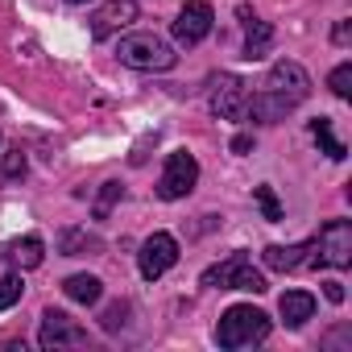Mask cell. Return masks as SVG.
Masks as SVG:
<instances>
[{"label":"cell","mask_w":352,"mask_h":352,"mask_svg":"<svg viewBox=\"0 0 352 352\" xmlns=\"http://www.w3.org/2000/svg\"><path fill=\"white\" fill-rule=\"evenodd\" d=\"M265 340H270V315L249 307V302L228 307L220 327H216V344L220 348H253V344H265Z\"/></svg>","instance_id":"1"},{"label":"cell","mask_w":352,"mask_h":352,"mask_svg":"<svg viewBox=\"0 0 352 352\" xmlns=\"http://www.w3.org/2000/svg\"><path fill=\"white\" fill-rule=\"evenodd\" d=\"M116 58L133 71H145V75H157V71H170L174 63H179V54H174V46L157 34H124L116 42Z\"/></svg>","instance_id":"2"},{"label":"cell","mask_w":352,"mask_h":352,"mask_svg":"<svg viewBox=\"0 0 352 352\" xmlns=\"http://www.w3.org/2000/svg\"><path fill=\"white\" fill-rule=\"evenodd\" d=\"M204 286H216V290H249V294H265V290H270L265 278L253 270L249 253H232L228 261L212 265V270L204 274Z\"/></svg>","instance_id":"3"},{"label":"cell","mask_w":352,"mask_h":352,"mask_svg":"<svg viewBox=\"0 0 352 352\" xmlns=\"http://www.w3.org/2000/svg\"><path fill=\"white\" fill-rule=\"evenodd\" d=\"M311 265H327V270L352 265V224L348 220H327L319 228V241L311 249Z\"/></svg>","instance_id":"4"},{"label":"cell","mask_w":352,"mask_h":352,"mask_svg":"<svg viewBox=\"0 0 352 352\" xmlns=\"http://www.w3.org/2000/svg\"><path fill=\"white\" fill-rule=\"evenodd\" d=\"M199 183V162L187 149H174L162 166V179H157V199L174 204V199H187Z\"/></svg>","instance_id":"5"},{"label":"cell","mask_w":352,"mask_h":352,"mask_svg":"<svg viewBox=\"0 0 352 352\" xmlns=\"http://www.w3.org/2000/svg\"><path fill=\"white\" fill-rule=\"evenodd\" d=\"M38 344L46 352H63V348H87V327L75 323L67 311H42V327H38Z\"/></svg>","instance_id":"6"},{"label":"cell","mask_w":352,"mask_h":352,"mask_svg":"<svg viewBox=\"0 0 352 352\" xmlns=\"http://www.w3.org/2000/svg\"><path fill=\"white\" fill-rule=\"evenodd\" d=\"M261 87L274 91V96H282V100H290V104L298 108V104L311 96V75H307L302 63H294V58H278V63L270 67V75H265Z\"/></svg>","instance_id":"7"},{"label":"cell","mask_w":352,"mask_h":352,"mask_svg":"<svg viewBox=\"0 0 352 352\" xmlns=\"http://www.w3.org/2000/svg\"><path fill=\"white\" fill-rule=\"evenodd\" d=\"M174 261H179V241H174L170 232H153L141 241V253H137V270L145 282H157Z\"/></svg>","instance_id":"8"},{"label":"cell","mask_w":352,"mask_h":352,"mask_svg":"<svg viewBox=\"0 0 352 352\" xmlns=\"http://www.w3.org/2000/svg\"><path fill=\"white\" fill-rule=\"evenodd\" d=\"M212 21H216V13H212L208 0H187L183 13L174 17V42L179 46H199L212 34Z\"/></svg>","instance_id":"9"},{"label":"cell","mask_w":352,"mask_h":352,"mask_svg":"<svg viewBox=\"0 0 352 352\" xmlns=\"http://www.w3.org/2000/svg\"><path fill=\"white\" fill-rule=\"evenodd\" d=\"M87 21H91V38L108 42V38H116L120 30H129L137 21V0H108V5H100Z\"/></svg>","instance_id":"10"},{"label":"cell","mask_w":352,"mask_h":352,"mask_svg":"<svg viewBox=\"0 0 352 352\" xmlns=\"http://www.w3.org/2000/svg\"><path fill=\"white\" fill-rule=\"evenodd\" d=\"M245 104H249V87L236 75H220L212 87V112L220 120H245Z\"/></svg>","instance_id":"11"},{"label":"cell","mask_w":352,"mask_h":352,"mask_svg":"<svg viewBox=\"0 0 352 352\" xmlns=\"http://www.w3.org/2000/svg\"><path fill=\"white\" fill-rule=\"evenodd\" d=\"M236 17H241V25H245V54H241V58L261 63V58L270 54V46H274V25H270V21H257L249 5H241Z\"/></svg>","instance_id":"12"},{"label":"cell","mask_w":352,"mask_h":352,"mask_svg":"<svg viewBox=\"0 0 352 352\" xmlns=\"http://www.w3.org/2000/svg\"><path fill=\"white\" fill-rule=\"evenodd\" d=\"M294 112V104L290 100H282V96H274V91H257V96H249V104H245V116L253 120V124H278V120H286Z\"/></svg>","instance_id":"13"},{"label":"cell","mask_w":352,"mask_h":352,"mask_svg":"<svg viewBox=\"0 0 352 352\" xmlns=\"http://www.w3.org/2000/svg\"><path fill=\"white\" fill-rule=\"evenodd\" d=\"M311 249H315V241H302V245H270V249L261 253V261H265L270 270H278V274H294L298 265L311 261Z\"/></svg>","instance_id":"14"},{"label":"cell","mask_w":352,"mask_h":352,"mask_svg":"<svg viewBox=\"0 0 352 352\" xmlns=\"http://www.w3.org/2000/svg\"><path fill=\"white\" fill-rule=\"evenodd\" d=\"M100 249H104V241L96 232H87V228H63L58 232V253L63 257H91Z\"/></svg>","instance_id":"15"},{"label":"cell","mask_w":352,"mask_h":352,"mask_svg":"<svg viewBox=\"0 0 352 352\" xmlns=\"http://www.w3.org/2000/svg\"><path fill=\"white\" fill-rule=\"evenodd\" d=\"M278 311H282V323H286V327H302V323L315 315V298H311L307 290H286V294L278 298Z\"/></svg>","instance_id":"16"},{"label":"cell","mask_w":352,"mask_h":352,"mask_svg":"<svg viewBox=\"0 0 352 352\" xmlns=\"http://www.w3.org/2000/svg\"><path fill=\"white\" fill-rule=\"evenodd\" d=\"M63 294H67L71 302H83V307H96V302L104 298V282H100L96 274H71V278L63 282Z\"/></svg>","instance_id":"17"},{"label":"cell","mask_w":352,"mask_h":352,"mask_svg":"<svg viewBox=\"0 0 352 352\" xmlns=\"http://www.w3.org/2000/svg\"><path fill=\"white\" fill-rule=\"evenodd\" d=\"M9 261H13L17 270H38V265L46 261V245H42L38 236H21V241L9 245Z\"/></svg>","instance_id":"18"},{"label":"cell","mask_w":352,"mask_h":352,"mask_svg":"<svg viewBox=\"0 0 352 352\" xmlns=\"http://www.w3.org/2000/svg\"><path fill=\"white\" fill-rule=\"evenodd\" d=\"M311 133H315V141L323 145V153H327L331 162H344V153H348V149L336 141V133H331V120H327V116H315V120H311Z\"/></svg>","instance_id":"19"},{"label":"cell","mask_w":352,"mask_h":352,"mask_svg":"<svg viewBox=\"0 0 352 352\" xmlns=\"http://www.w3.org/2000/svg\"><path fill=\"white\" fill-rule=\"evenodd\" d=\"M120 199H124V187H120L116 179H112V183H104V187H100V199H96V208H91V212H96V220H108V216H112V208H116Z\"/></svg>","instance_id":"20"},{"label":"cell","mask_w":352,"mask_h":352,"mask_svg":"<svg viewBox=\"0 0 352 352\" xmlns=\"http://www.w3.org/2000/svg\"><path fill=\"white\" fill-rule=\"evenodd\" d=\"M21 294H25V282H21V274H17V270L0 278V311L17 307V302H21Z\"/></svg>","instance_id":"21"},{"label":"cell","mask_w":352,"mask_h":352,"mask_svg":"<svg viewBox=\"0 0 352 352\" xmlns=\"http://www.w3.org/2000/svg\"><path fill=\"white\" fill-rule=\"evenodd\" d=\"M25 170H30V162H25V149L21 145H13V149H5V162H0V174L13 183V179H25Z\"/></svg>","instance_id":"22"},{"label":"cell","mask_w":352,"mask_h":352,"mask_svg":"<svg viewBox=\"0 0 352 352\" xmlns=\"http://www.w3.org/2000/svg\"><path fill=\"white\" fill-rule=\"evenodd\" d=\"M253 199H257V208H261V216L270 220V224H278L282 220V204H278V195H274V187H253Z\"/></svg>","instance_id":"23"},{"label":"cell","mask_w":352,"mask_h":352,"mask_svg":"<svg viewBox=\"0 0 352 352\" xmlns=\"http://www.w3.org/2000/svg\"><path fill=\"white\" fill-rule=\"evenodd\" d=\"M327 87H331V96L348 100V96H352V63H340V67L327 75Z\"/></svg>","instance_id":"24"},{"label":"cell","mask_w":352,"mask_h":352,"mask_svg":"<svg viewBox=\"0 0 352 352\" xmlns=\"http://www.w3.org/2000/svg\"><path fill=\"white\" fill-rule=\"evenodd\" d=\"M100 323H104V331H120V327L129 323V302H112V307L100 315Z\"/></svg>","instance_id":"25"},{"label":"cell","mask_w":352,"mask_h":352,"mask_svg":"<svg viewBox=\"0 0 352 352\" xmlns=\"http://www.w3.org/2000/svg\"><path fill=\"white\" fill-rule=\"evenodd\" d=\"M331 42H336V46H348V42H352V21H336Z\"/></svg>","instance_id":"26"},{"label":"cell","mask_w":352,"mask_h":352,"mask_svg":"<svg viewBox=\"0 0 352 352\" xmlns=\"http://www.w3.org/2000/svg\"><path fill=\"white\" fill-rule=\"evenodd\" d=\"M249 149H253V137L249 133H236L232 137V153H249Z\"/></svg>","instance_id":"27"},{"label":"cell","mask_w":352,"mask_h":352,"mask_svg":"<svg viewBox=\"0 0 352 352\" xmlns=\"http://www.w3.org/2000/svg\"><path fill=\"white\" fill-rule=\"evenodd\" d=\"M323 294H327V302H344V286L340 282H323Z\"/></svg>","instance_id":"28"},{"label":"cell","mask_w":352,"mask_h":352,"mask_svg":"<svg viewBox=\"0 0 352 352\" xmlns=\"http://www.w3.org/2000/svg\"><path fill=\"white\" fill-rule=\"evenodd\" d=\"M67 5H87V0H67Z\"/></svg>","instance_id":"29"}]
</instances>
